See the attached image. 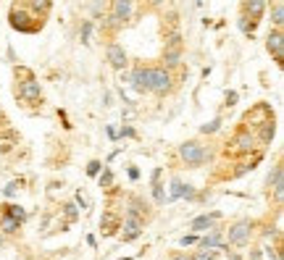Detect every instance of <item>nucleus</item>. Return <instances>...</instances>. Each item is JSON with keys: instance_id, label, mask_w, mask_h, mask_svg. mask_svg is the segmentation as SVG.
Masks as SVG:
<instances>
[{"instance_id": "1", "label": "nucleus", "mask_w": 284, "mask_h": 260, "mask_svg": "<svg viewBox=\"0 0 284 260\" xmlns=\"http://www.w3.org/2000/svg\"><path fill=\"white\" fill-rule=\"evenodd\" d=\"M171 87V77L166 69H153L150 71V79H148V89L155 92V95H163V92H169Z\"/></svg>"}, {"instance_id": "2", "label": "nucleus", "mask_w": 284, "mask_h": 260, "mask_svg": "<svg viewBox=\"0 0 284 260\" xmlns=\"http://www.w3.org/2000/svg\"><path fill=\"white\" fill-rule=\"evenodd\" d=\"M179 155L187 161V166H200V163H205V150L200 145H195V142H187V145H182L179 147Z\"/></svg>"}, {"instance_id": "3", "label": "nucleus", "mask_w": 284, "mask_h": 260, "mask_svg": "<svg viewBox=\"0 0 284 260\" xmlns=\"http://www.w3.org/2000/svg\"><path fill=\"white\" fill-rule=\"evenodd\" d=\"M247 237H250V224L247 221H240L237 226L229 229V245H245Z\"/></svg>"}, {"instance_id": "4", "label": "nucleus", "mask_w": 284, "mask_h": 260, "mask_svg": "<svg viewBox=\"0 0 284 260\" xmlns=\"http://www.w3.org/2000/svg\"><path fill=\"white\" fill-rule=\"evenodd\" d=\"M129 13H132V0H113V13H111L113 24L126 21V18H129Z\"/></svg>"}, {"instance_id": "5", "label": "nucleus", "mask_w": 284, "mask_h": 260, "mask_svg": "<svg viewBox=\"0 0 284 260\" xmlns=\"http://www.w3.org/2000/svg\"><path fill=\"white\" fill-rule=\"evenodd\" d=\"M266 45H269V50L274 53V58L282 63V58H284V37H282V32H271Z\"/></svg>"}, {"instance_id": "6", "label": "nucleus", "mask_w": 284, "mask_h": 260, "mask_svg": "<svg viewBox=\"0 0 284 260\" xmlns=\"http://www.w3.org/2000/svg\"><path fill=\"white\" fill-rule=\"evenodd\" d=\"M148 79H150V69H137L126 82H129L137 92H142V89H148Z\"/></svg>"}, {"instance_id": "7", "label": "nucleus", "mask_w": 284, "mask_h": 260, "mask_svg": "<svg viewBox=\"0 0 284 260\" xmlns=\"http://www.w3.org/2000/svg\"><path fill=\"white\" fill-rule=\"evenodd\" d=\"M108 61H111L113 69H124L126 66V53H124L121 45H111V48H108Z\"/></svg>"}, {"instance_id": "8", "label": "nucleus", "mask_w": 284, "mask_h": 260, "mask_svg": "<svg viewBox=\"0 0 284 260\" xmlns=\"http://www.w3.org/2000/svg\"><path fill=\"white\" fill-rule=\"evenodd\" d=\"M140 237V218H126L124 221V242H132V239Z\"/></svg>"}, {"instance_id": "9", "label": "nucleus", "mask_w": 284, "mask_h": 260, "mask_svg": "<svg viewBox=\"0 0 284 260\" xmlns=\"http://www.w3.org/2000/svg\"><path fill=\"white\" fill-rule=\"evenodd\" d=\"M216 218H218V213H210V216H197V218L189 224V229H192V231H208L210 226H213Z\"/></svg>"}, {"instance_id": "10", "label": "nucleus", "mask_w": 284, "mask_h": 260, "mask_svg": "<svg viewBox=\"0 0 284 260\" xmlns=\"http://www.w3.org/2000/svg\"><path fill=\"white\" fill-rule=\"evenodd\" d=\"M19 95L24 100H37L40 97V82H24L21 89H19Z\"/></svg>"}, {"instance_id": "11", "label": "nucleus", "mask_w": 284, "mask_h": 260, "mask_svg": "<svg viewBox=\"0 0 284 260\" xmlns=\"http://www.w3.org/2000/svg\"><path fill=\"white\" fill-rule=\"evenodd\" d=\"M274 184V194H277V200L284 197V181H282V166H274V176L269 179Z\"/></svg>"}, {"instance_id": "12", "label": "nucleus", "mask_w": 284, "mask_h": 260, "mask_svg": "<svg viewBox=\"0 0 284 260\" xmlns=\"http://www.w3.org/2000/svg\"><path fill=\"white\" fill-rule=\"evenodd\" d=\"M192 194H195V189L185 187L182 181H174L171 184V200H177V197H192Z\"/></svg>"}, {"instance_id": "13", "label": "nucleus", "mask_w": 284, "mask_h": 260, "mask_svg": "<svg viewBox=\"0 0 284 260\" xmlns=\"http://www.w3.org/2000/svg\"><path fill=\"white\" fill-rule=\"evenodd\" d=\"M200 247H221V231H210L200 239Z\"/></svg>"}, {"instance_id": "14", "label": "nucleus", "mask_w": 284, "mask_h": 260, "mask_svg": "<svg viewBox=\"0 0 284 260\" xmlns=\"http://www.w3.org/2000/svg\"><path fill=\"white\" fill-rule=\"evenodd\" d=\"M189 260H216V247H200Z\"/></svg>"}, {"instance_id": "15", "label": "nucleus", "mask_w": 284, "mask_h": 260, "mask_svg": "<svg viewBox=\"0 0 284 260\" xmlns=\"http://www.w3.org/2000/svg\"><path fill=\"white\" fill-rule=\"evenodd\" d=\"M234 145H237V150L247 153V150H253V137H247V134H240V137L234 139Z\"/></svg>"}, {"instance_id": "16", "label": "nucleus", "mask_w": 284, "mask_h": 260, "mask_svg": "<svg viewBox=\"0 0 284 260\" xmlns=\"http://www.w3.org/2000/svg\"><path fill=\"white\" fill-rule=\"evenodd\" d=\"M263 5H266V0H250V3H247V11H250L253 18H258L263 13Z\"/></svg>"}, {"instance_id": "17", "label": "nucleus", "mask_w": 284, "mask_h": 260, "mask_svg": "<svg viewBox=\"0 0 284 260\" xmlns=\"http://www.w3.org/2000/svg\"><path fill=\"white\" fill-rule=\"evenodd\" d=\"M8 216H11V218H16V221L21 224V221L26 218V213H24V208H19V205H8Z\"/></svg>"}, {"instance_id": "18", "label": "nucleus", "mask_w": 284, "mask_h": 260, "mask_svg": "<svg viewBox=\"0 0 284 260\" xmlns=\"http://www.w3.org/2000/svg\"><path fill=\"white\" fill-rule=\"evenodd\" d=\"M271 21L277 24V26L284 24V8H282V5H274V11H271Z\"/></svg>"}, {"instance_id": "19", "label": "nucleus", "mask_w": 284, "mask_h": 260, "mask_svg": "<svg viewBox=\"0 0 284 260\" xmlns=\"http://www.w3.org/2000/svg\"><path fill=\"white\" fill-rule=\"evenodd\" d=\"M142 213H145L142 202H140V200H134V202H132V208H129V216H132V218H140Z\"/></svg>"}, {"instance_id": "20", "label": "nucleus", "mask_w": 284, "mask_h": 260, "mask_svg": "<svg viewBox=\"0 0 284 260\" xmlns=\"http://www.w3.org/2000/svg\"><path fill=\"white\" fill-rule=\"evenodd\" d=\"M261 139H263V145H269V142H271V139H274V124H266V126H263Z\"/></svg>"}, {"instance_id": "21", "label": "nucleus", "mask_w": 284, "mask_h": 260, "mask_svg": "<svg viewBox=\"0 0 284 260\" xmlns=\"http://www.w3.org/2000/svg\"><path fill=\"white\" fill-rule=\"evenodd\" d=\"M16 229H19V221L11 218V216H5L3 218V231H16Z\"/></svg>"}, {"instance_id": "22", "label": "nucleus", "mask_w": 284, "mask_h": 260, "mask_svg": "<svg viewBox=\"0 0 284 260\" xmlns=\"http://www.w3.org/2000/svg\"><path fill=\"white\" fill-rule=\"evenodd\" d=\"M153 194H155V202H166V194H163V184L155 181V184H153Z\"/></svg>"}, {"instance_id": "23", "label": "nucleus", "mask_w": 284, "mask_h": 260, "mask_svg": "<svg viewBox=\"0 0 284 260\" xmlns=\"http://www.w3.org/2000/svg\"><path fill=\"white\" fill-rule=\"evenodd\" d=\"M195 242H197V237H195V234H185V237L179 239V245H182V247H189V245H195Z\"/></svg>"}, {"instance_id": "24", "label": "nucleus", "mask_w": 284, "mask_h": 260, "mask_svg": "<svg viewBox=\"0 0 284 260\" xmlns=\"http://www.w3.org/2000/svg\"><path fill=\"white\" fill-rule=\"evenodd\" d=\"M111 184H113V173L105 171L103 176H100V187H111Z\"/></svg>"}, {"instance_id": "25", "label": "nucleus", "mask_w": 284, "mask_h": 260, "mask_svg": "<svg viewBox=\"0 0 284 260\" xmlns=\"http://www.w3.org/2000/svg\"><path fill=\"white\" fill-rule=\"evenodd\" d=\"M218 126H221V121H210V124H205V126H200V132H203V134H210V132H216Z\"/></svg>"}, {"instance_id": "26", "label": "nucleus", "mask_w": 284, "mask_h": 260, "mask_svg": "<svg viewBox=\"0 0 284 260\" xmlns=\"http://www.w3.org/2000/svg\"><path fill=\"white\" fill-rule=\"evenodd\" d=\"M32 5L37 8V11H48V8H50V0H32Z\"/></svg>"}, {"instance_id": "27", "label": "nucleus", "mask_w": 284, "mask_h": 260, "mask_svg": "<svg viewBox=\"0 0 284 260\" xmlns=\"http://www.w3.org/2000/svg\"><path fill=\"white\" fill-rule=\"evenodd\" d=\"M97 171H100V161H93V163L87 166V173L90 176H97Z\"/></svg>"}, {"instance_id": "28", "label": "nucleus", "mask_w": 284, "mask_h": 260, "mask_svg": "<svg viewBox=\"0 0 284 260\" xmlns=\"http://www.w3.org/2000/svg\"><path fill=\"white\" fill-rule=\"evenodd\" d=\"M90 32H93V24L87 21L85 26H82V40H85V42H90V40H87V37H90Z\"/></svg>"}, {"instance_id": "29", "label": "nucleus", "mask_w": 284, "mask_h": 260, "mask_svg": "<svg viewBox=\"0 0 284 260\" xmlns=\"http://www.w3.org/2000/svg\"><path fill=\"white\" fill-rule=\"evenodd\" d=\"M77 205H79V208H87V197H85L82 192H77Z\"/></svg>"}, {"instance_id": "30", "label": "nucleus", "mask_w": 284, "mask_h": 260, "mask_svg": "<svg viewBox=\"0 0 284 260\" xmlns=\"http://www.w3.org/2000/svg\"><path fill=\"white\" fill-rule=\"evenodd\" d=\"M3 192H5V197H13V194H16V184H8Z\"/></svg>"}, {"instance_id": "31", "label": "nucleus", "mask_w": 284, "mask_h": 260, "mask_svg": "<svg viewBox=\"0 0 284 260\" xmlns=\"http://www.w3.org/2000/svg\"><path fill=\"white\" fill-rule=\"evenodd\" d=\"M66 216L69 218H77V205H66Z\"/></svg>"}, {"instance_id": "32", "label": "nucleus", "mask_w": 284, "mask_h": 260, "mask_svg": "<svg viewBox=\"0 0 284 260\" xmlns=\"http://www.w3.org/2000/svg\"><path fill=\"white\" fill-rule=\"evenodd\" d=\"M250 260H263V255L258 253V250H255V253H250Z\"/></svg>"}, {"instance_id": "33", "label": "nucleus", "mask_w": 284, "mask_h": 260, "mask_svg": "<svg viewBox=\"0 0 284 260\" xmlns=\"http://www.w3.org/2000/svg\"><path fill=\"white\" fill-rule=\"evenodd\" d=\"M269 258H271V260H282V258H279L277 253H274V250H269Z\"/></svg>"}, {"instance_id": "34", "label": "nucleus", "mask_w": 284, "mask_h": 260, "mask_svg": "<svg viewBox=\"0 0 284 260\" xmlns=\"http://www.w3.org/2000/svg\"><path fill=\"white\" fill-rule=\"evenodd\" d=\"M171 260H187L185 255H177V258H171Z\"/></svg>"}, {"instance_id": "35", "label": "nucleus", "mask_w": 284, "mask_h": 260, "mask_svg": "<svg viewBox=\"0 0 284 260\" xmlns=\"http://www.w3.org/2000/svg\"><path fill=\"white\" fill-rule=\"evenodd\" d=\"M0 247H3V237H0Z\"/></svg>"}, {"instance_id": "36", "label": "nucleus", "mask_w": 284, "mask_h": 260, "mask_svg": "<svg viewBox=\"0 0 284 260\" xmlns=\"http://www.w3.org/2000/svg\"><path fill=\"white\" fill-rule=\"evenodd\" d=\"M153 3H163V0H153Z\"/></svg>"}]
</instances>
